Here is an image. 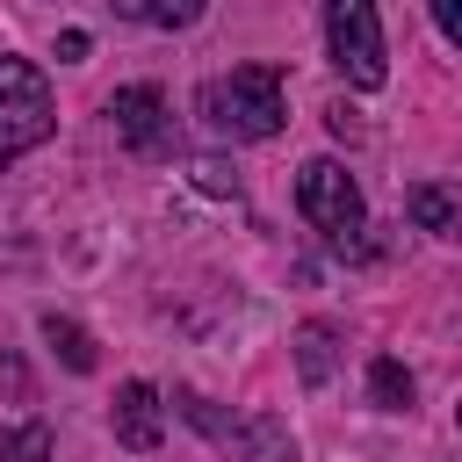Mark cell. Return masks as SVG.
<instances>
[{
  "instance_id": "obj_15",
  "label": "cell",
  "mask_w": 462,
  "mask_h": 462,
  "mask_svg": "<svg viewBox=\"0 0 462 462\" xmlns=\"http://www.w3.org/2000/svg\"><path fill=\"white\" fill-rule=\"evenodd\" d=\"M108 7H116L123 22H152V14H159V0H108Z\"/></svg>"
},
{
  "instance_id": "obj_7",
  "label": "cell",
  "mask_w": 462,
  "mask_h": 462,
  "mask_svg": "<svg viewBox=\"0 0 462 462\" xmlns=\"http://www.w3.org/2000/svg\"><path fill=\"white\" fill-rule=\"evenodd\" d=\"M108 419H116V440H123L130 455H152L159 433H166V411H159V390H152V383H123Z\"/></svg>"
},
{
  "instance_id": "obj_14",
  "label": "cell",
  "mask_w": 462,
  "mask_h": 462,
  "mask_svg": "<svg viewBox=\"0 0 462 462\" xmlns=\"http://www.w3.org/2000/svg\"><path fill=\"white\" fill-rule=\"evenodd\" d=\"M433 22H440V36L462 51V0H433Z\"/></svg>"
},
{
  "instance_id": "obj_10",
  "label": "cell",
  "mask_w": 462,
  "mask_h": 462,
  "mask_svg": "<svg viewBox=\"0 0 462 462\" xmlns=\"http://www.w3.org/2000/svg\"><path fill=\"white\" fill-rule=\"evenodd\" d=\"M43 339L58 346V361H65L72 375H87V368H94V339H87L72 318H58V310H51V318H43Z\"/></svg>"
},
{
  "instance_id": "obj_3",
  "label": "cell",
  "mask_w": 462,
  "mask_h": 462,
  "mask_svg": "<svg viewBox=\"0 0 462 462\" xmlns=\"http://www.w3.org/2000/svg\"><path fill=\"white\" fill-rule=\"evenodd\" d=\"M51 123H58L51 79H43L29 58L0 51V166H14L22 152H36V144L51 137Z\"/></svg>"
},
{
  "instance_id": "obj_13",
  "label": "cell",
  "mask_w": 462,
  "mask_h": 462,
  "mask_svg": "<svg viewBox=\"0 0 462 462\" xmlns=\"http://www.w3.org/2000/svg\"><path fill=\"white\" fill-rule=\"evenodd\" d=\"M202 7H209V0H159L152 29H188V22H202Z\"/></svg>"
},
{
  "instance_id": "obj_16",
  "label": "cell",
  "mask_w": 462,
  "mask_h": 462,
  "mask_svg": "<svg viewBox=\"0 0 462 462\" xmlns=\"http://www.w3.org/2000/svg\"><path fill=\"white\" fill-rule=\"evenodd\" d=\"M58 58H87V29H65L58 36Z\"/></svg>"
},
{
  "instance_id": "obj_4",
  "label": "cell",
  "mask_w": 462,
  "mask_h": 462,
  "mask_svg": "<svg viewBox=\"0 0 462 462\" xmlns=\"http://www.w3.org/2000/svg\"><path fill=\"white\" fill-rule=\"evenodd\" d=\"M325 43H332V65L346 87L375 94L390 79V51H383V14L375 0H325Z\"/></svg>"
},
{
  "instance_id": "obj_11",
  "label": "cell",
  "mask_w": 462,
  "mask_h": 462,
  "mask_svg": "<svg viewBox=\"0 0 462 462\" xmlns=\"http://www.w3.org/2000/svg\"><path fill=\"white\" fill-rule=\"evenodd\" d=\"M368 397H375V404H383V411H411V368H404V361H390V354H383V361H375V368H368Z\"/></svg>"
},
{
  "instance_id": "obj_8",
  "label": "cell",
  "mask_w": 462,
  "mask_h": 462,
  "mask_svg": "<svg viewBox=\"0 0 462 462\" xmlns=\"http://www.w3.org/2000/svg\"><path fill=\"white\" fill-rule=\"evenodd\" d=\"M404 209H411V224H419V231H433V238H462V188L419 180V188L404 195Z\"/></svg>"
},
{
  "instance_id": "obj_6",
  "label": "cell",
  "mask_w": 462,
  "mask_h": 462,
  "mask_svg": "<svg viewBox=\"0 0 462 462\" xmlns=\"http://www.w3.org/2000/svg\"><path fill=\"white\" fill-rule=\"evenodd\" d=\"M108 116H116V137L123 144H137V152H152L159 137H166V94L159 87H116V101H108Z\"/></svg>"
},
{
  "instance_id": "obj_1",
  "label": "cell",
  "mask_w": 462,
  "mask_h": 462,
  "mask_svg": "<svg viewBox=\"0 0 462 462\" xmlns=\"http://www.w3.org/2000/svg\"><path fill=\"white\" fill-rule=\"evenodd\" d=\"M202 130L209 137H231V144H260L289 123V101H282V72L274 65H231L202 87Z\"/></svg>"
},
{
  "instance_id": "obj_2",
  "label": "cell",
  "mask_w": 462,
  "mask_h": 462,
  "mask_svg": "<svg viewBox=\"0 0 462 462\" xmlns=\"http://www.w3.org/2000/svg\"><path fill=\"white\" fill-rule=\"evenodd\" d=\"M180 419L224 455V462H296V440L274 411H217L202 390H180Z\"/></svg>"
},
{
  "instance_id": "obj_12",
  "label": "cell",
  "mask_w": 462,
  "mask_h": 462,
  "mask_svg": "<svg viewBox=\"0 0 462 462\" xmlns=\"http://www.w3.org/2000/svg\"><path fill=\"white\" fill-rule=\"evenodd\" d=\"M0 462H51V433L29 419V426H7L0 433Z\"/></svg>"
},
{
  "instance_id": "obj_5",
  "label": "cell",
  "mask_w": 462,
  "mask_h": 462,
  "mask_svg": "<svg viewBox=\"0 0 462 462\" xmlns=\"http://www.w3.org/2000/svg\"><path fill=\"white\" fill-rule=\"evenodd\" d=\"M296 209L346 253V245H361V224H368V209H361V188H354V173L339 166V159H310L303 173H296Z\"/></svg>"
},
{
  "instance_id": "obj_9",
  "label": "cell",
  "mask_w": 462,
  "mask_h": 462,
  "mask_svg": "<svg viewBox=\"0 0 462 462\" xmlns=\"http://www.w3.org/2000/svg\"><path fill=\"white\" fill-rule=\"evenodd\" d=\"M332 368H339V332H332L325 318L296 325V375L318 390V383H332Z\"/></svg>"
}]
</instances>
